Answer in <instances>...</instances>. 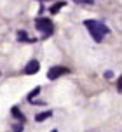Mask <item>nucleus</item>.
<instances>
[{
    "label": "nucleus",
    "instance_id": "obj_1",
    "mask_svg": "<svg viewBox=\"0 0 122 132\" xmlns=\"http://www.w3.org/2000/svg\"><path fill=\"white\" fill-rule=\"evenodd\" d=\"M84 26L89 30V33L94 38V42H101L105 38V35L110 33L108 26H105L103 23H100V21H96V19H86L84 21Z\"/></svg>",
    "mask_w": 122,
    "mask_h": 132
},
{
    "label": "nucleus",
    "instance_id": "obj_2",
    "mask_svg": "<svg viewBox=\"0 0 122 132\" xmlns=\"http://www.w3.org/2000/svg\"><path fill=\"white\" fill-rule=\"evenodd\" d=\"M35 28L39 30V31L45 33V35H51V33L54 31V26H52V23L45 18H39V19L35 21Z\"/></svg>",
    "mask_w": 122,
    "mask_h": 132
},
{
    "label": "nucleus",
    "instance_id": "obj_3",
    "mask_svg": "<svg viewBox=\"0 0 122 132\" xmlns=\"http://www.w3.org/2000/svg\"><path fill=\"white\" fill-rule=\"evenodd\" d=\"M65 73H70V70L66 66H52V68H49V71H47V78L56 80V78H59L61 75H65Z\"/></svg>",
    "mask_w": 122,
    "mask_h": 132
},
{
    "label": "nucleus",
    "instance_id": "obj_4",
    "mask_svg": "<svg viewBox=\"0 0 122 132\" xmlns=\"http://www.w3.org/2000/svg\"><path fill=\"white\" fill-rule=\"evenodd\" d=\"M39 70H40V63H39L37 59H32L26 66H25V73H26V75H35Z\"/></svg>",
    "mask_w": 122,
    "mask_h": 132
},
{
    "label": "nucleus",
    "instance_id": "obj_5",
    "mask_svg": "<svg viewBox=\"0 0 122 132\" xmlns=\"http://www.w3.org/2000/svg\"><path fill=\"white\" fill-rule=\"evenodd\" d=\"M52 115V111H44V113H40V115H37V122H44L45 118H49Z\"/></svg>",
    "mask_w": 122,
    "mask_h": 132
},
{
    "label": "nucleus",
    "instance_id": "obj_6",
    "mask_svg": "<svg viewBox=\"0 0 122 132\" xmlns=\"http://www.w3.org/2000/svg\"><path fill=\"white\" fill-rule=\"evenodd\" d=\"M11 111H12V115H14V117H16L18 120H21V122H25V117H23V113H21L19 110H18V108H12Z\"/></svg>",
    "mask_w": 122,
    "mask_h": 132
},
{
    "label": "nucleus",
    "instance_id": "obj_7",
    "mask_svg": "<svg viewBox=\"0 0 122 132\" xmlns=\"http://www.w3.org/2000/svg\"><path fill=\"white\" fill-rule=\"evenodd\" d=\"M65 5H66L65 2H58V4H54V7L51 9V12H52V14H56V12H58V11L61 9V7H65Z\"/></svg>",
    "mask_w": 122,
    "mask_h": 132
},
{
    "label": "nucleus",
    "instance_id": "obj_8",
    "mask_svg": "<svg viewBox=\"0 0 122 132\" xmlns=\"http://www.w3.org/2000/svg\"><path fill=\"white\" fill-rule=\"evenodd\" d=\"M39 92H40V87H37L35 90H32V92L28 94V101H33V97H35V96H39Z\"/></svg>",
    "mask_w": 122,
    "mask_h": 132
},
{
    "label": "nucleus",
    "instance_id": "obj_9",
    "mask_svg": "<svg viewBox=\"0 0 122 132\" xmlns=\"http://www.w3.org/2000/svg\"><path fill=\"white\" fill-rule=\"evenodd\" d=\"M18 40H23V42H28V37H26V31H18Z\"/></svg>",
    "mask_w": 122,
    "mask_h": 132
},
{
    "label": "nucleus",
    "instance_id": "obj_10",
    "mask_svg": "<svg viewBox=\"0 0 122 132\" xmlns=\"http://www.w3.org/2000/svg\"><path fill=\"white\" fill-rule=\"evenodd\" d=\"M117 90H119V92H122V75L119 77V82H117Z\"/></svg>",
    "mask_w": 122,
    "mask_h": 132
},
{
    "label": "nucleus",
    "instance_id": "obj_11",
    "mask_svg": "<svg viewBox=\"0 0 122 132\" xmlns=\"http://www.w3.org/2000/svg\"><path fill=\"white\" fill-rule=\"evenodd\" d=\"M77 4H93V0H73Z\"/></svg>",
    "mask_w": 122,
    "mask_h": 132
},
{
    "label": "nucleus",
    "instance_id": "obj_12",
    "mask_svg": "<svg viewBox=\"0 0 122 132\" xmlns=\"http://www.w3.org/2000/svg\"><path fill=\"white\" fill-rule=\"evenodd\" d=\"M12 129H14V130H23V125H18V123H14Z\"/></svg>",
    "mask_w": 122,
    "mask_h": 132
},
{
    "label": "nucleus",
    "instance_id": "obj_13",
    "mask_svg": "<svg viewBox=\"0 0 122 132\" xmlns=\"http://www.w3.org/2000/svg\"><path fill=\"white\" fill-rule=\"evenodd\" d=\"M39 2H51V0H39Z\"/></svg>",
    "mask_w": 122,
    "mask_h": 132
}]
</instances>
